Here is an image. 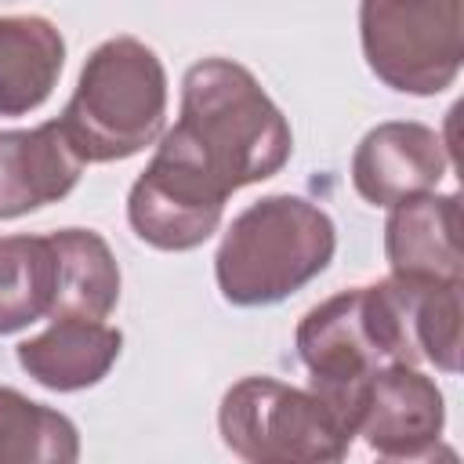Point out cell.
<instances>
[{
  "label": "cell",
  "mask_w": 464,
  "mask_h": 464,
  "mask_svg": "<svg viewBox=\"0 0 464 464\" xmlns=\"http://www.w3.org/2000/svg\"><path fill=\"white\" fill-rule=\"evenodd\" d=\"M83 174L58 120L29 130H0V221L65 199Z\"/></svg>",
  "instance_id": "obj_10"
},
{
  "label": "cell",
  "mask_w": 464,
  "mask_h": 464,
  "mask_svg": "<svg viewBox=\"0 0 464 464\" xmlns=\"http://www.w3.org/2000/svg\"><path fill=\"white\" fill-rule=\"evenodd\" d=\"M58 301V254L51 236H0V337L51 319Z\"/></svg>",
  "instance_id": "obj_15"
},
{
  "label": "cell",
  "mask_w": 464,
  "mask_h": 464,
  "mask_svg": "<svg viewBox=\"0 0 464 464\" xmlns=\"http://www.w3.org/2000/svg\"><path fill=\"white\" fill-rule=\"evenodd\" d=\"M228 192L170 145H156L127 196V221L134 236L156 250H196L207 243L225 214Z\"/></svg>",
  "instance_id": "obj_7"
},
{
  "label": "cell",
  "mask_w": 464,
  "mask_h": 464,
  "mask_svg": "<svg viewBox=\"0 0 464 464\" xmlns=\"http://www.w3.org/2000/svg\"><path fill=\"white\" fill-rule=\"evenodd\" d=\"M297 359L337 420L355 435L362 392L384 366H417V344L395 276L373 286H352L315 304L294 334Z\"/></svg>",
  "instance_id": "obj_2"
},
{
  "label": "cell",
  "mask_w": 464,
  "mask_h": 464,
  "mask_svg": "<svg viewBox=\"0 0 464 464\" xmlns=\"http://www.w3.org/2000/svg\"><path fill=\"white\" fill-rule=\"evenodd\" d=\"M218 428L243 464H344L355 439L315 392L276 377L236 381L221 395Z\"/></svg>",
  "instance_id": "obj_5"
},
{
  "label": "cell",
  "mask_w": 464,
  "mask_h": 464,
  "mask_svg": "<svg viewBox=\"0 0 464 464\" xmlns=\"http://www.w3.org/2000/svg\"><path fill=\"white\" fill-rule=\"evenodd\" d=\"M120 348L123 334L109 323L51 319L47 330L18 344V366L51 392H80L116 366Z\"/></svg>",
  "instance_id": "obj_12"
},
{
  "label": "cell",
  "mask_w": 464,
  "mask_h": 464,
  "mask_svg": "<svg viewBox=\"0 0 464 464\" xmlns=\"http://www.w3.org/2000/svg\"><path fill=\"white\" fill-rule=\"evenodd\" d=\"M228 196L283 170L294 134L257 76L232 58H203L181 80V116L160 138Z\"/></svg>",
  "instance_id": "obj_1"
},
{
  "label": "cell",
  "mask_w": 464,
  "mask_h": 464,
  "mask_svg": "<svg viewBox=\"0 0 464 464\" xmlns=\"http://www.w3.org/2000/svg\"><path fill=\"white\" fill-rule=\"evenodd\" d=\"M377 464H460L457 450L450 442H431L424 450H413V453H399V457H381Z\"/></svg>",
  "instance_id": "obj_18"
},
{
  "label": "cell",
  "mask_w": 464,
  "mask_h": 464,
  "mask_svg": "<svg viewBox=\"0 0 464 464\" xmlns=\"http://www.w3.org/2000/svg\"><path fill=\"white\" fill-rule=\"evenodd\" d=\"M58 254V301L51 319L105 323L120 301V265L109 243L91 228L51 232Z\"/></svg>",
  "instance_id": "obj_14"
},
{
  "label": "cell",
  "mask_w": 464,
  "mask_h": 464,
  "mask_svg": "<svg viewBox=\"0 0 464 464\" xmlns=\"http://www.w3.org/2000/svg\"><path fill=\"white\" fill-rule=\"evenodd\" d=\"M406 319L417 344V359L431 362L442 373L460 370V283L439 279H402Z\"/></svg>",
  "instance_id": "obj_17"
},
{
  "label": "cell",
  "mask_w": 464,
  "mask_h": 464,
  "mask_svg": "<svg viewBox=\"0 0 464 464\" xmlns=\"http://www.w3.org/2000/svg\"><path fill=\"white\" fill-rule=\"evenodd\" d=\"M167 69L138 36H112L91 51L58 127L80 163H116L163 134Z\"/></svg>",
  "instance_id": "obj_3"
},
{
  "label": "cell",
  "mask_w": 464,
  "mask_h": 464,
  "mask_svg": "<svg viewBox=\"0 0 464 464\" xmlns=\"http://www.w3.org/2000/svg\"><path fill=\"white\" fill-rule=\"evenodd\" d=\"M359 40L366 65L381 83L428 98L446 91L460 72L464 7L457 0H366L359 7Z\"/></svg>",
  "instance_id": "obj_6"
},
{
  "label": "cell",
  "mask_w": 464,
  "mask_h": 464,
  "mask_svg": "<svg viewBox=\"0 0 464 464\" xmlns=\"http://www.w3.org/2000/svg\"><path fill=\"white\" fill-rule=\"evenodd\" d=\"M65 40L40 14L0 18V116H22L44 105L62 76Z\"/></svg>",
  "instance_id": "obj_13"
},
{
  "label": "cell",
  "mask_w": 464,
  "mask_h": 464,
  "mask_svg": "<svg viewBox=\"0 0 464 464\" xmlns=\"http://www.w3.org/2000/svg\"><path fill=\"white\" fill-rule=\"evenodd\" d=\"M450 167L446 141L417 120H388L362 134L352 156V185L373 207H399L435 192Z\"/></svg>",
  "instance_id": "obj_8"
},
{
  "label": "cell",
  "mask_w": 464,
  "mask_h": 464,
  "mask_svg": "<svg viewBox=\"0 0 464 464\" xmlns=\"http://www.w3.org/2000/svg\"><path fill=\"white\" fill-rule=\"evenodd\" d=\"M0 464H80V431L62 410L0 388Z\"/></svg>",
  "instance_id": "obj_16"
},
{
  "label": "cell",
  "mask_w": 464,
  "mask_h": 464,
  "mask_svg": "<svg viewBox=\"0 0 464 464\" xmlns=\"http://www.w3.org/2000/svg\"><path fill=\"white\" fill-rule=\"evenodd\" d=\"M337 250L330 214L301 196L276 192L239 210L214 254L218 290L228 304H279L312 283Z\"/></svg>",
  "instance_id": "obj_4"
},
{
  "label": "cell",
  "mask_w": 464,
  "mask_h": 464,
  "mask_svg": "<svg viewBox=\"0 0 464 464\" xmlns=\"http://www.w3.org/2000/svg\"><path fill=\"white\" fill-rule=\"evenodd\" d=\"M460 207L457 196H417L392 207L384 221V257L392 276L460 283Z\"/></svg>",
  "instance_id": "obj_11"
},
{
  "label": "cell",
  "mask_w": 464,
  "mask_h": 464,
  "mask_svg": "<svg viewBox=\"0 0 464 464\" xmlns=\"http://www.w3.org/2000/svg\"><path fill=\"white\" fill-rule=\"evenodd\" d=\"M446 402L439 384L417 366H384L362 392L355 435L381 457H399L439 442Z\"/></svg>",
  "instance_id": "obj_9"
}]
</instances>
